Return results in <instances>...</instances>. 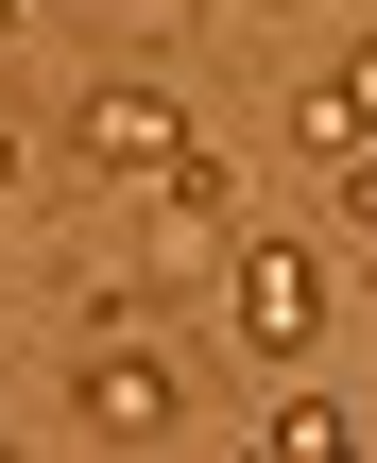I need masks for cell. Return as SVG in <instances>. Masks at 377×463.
<instances>
[{
  "mask_svg": "<svg viewBox=\"0 0 377 463\" xmlns=\"http://www.w3.org/2000/svg\"><path fill=\"white\" fill-rule=\"evenodd\" d=\"M258 447H292V463H344V447H361V430H344V395H292V412H275Z\"/></svg>",
  "mask_w": 377,
  "mask_h": 463,
  "instance_id": "5",
  "label": "cell"
},
{
  "mask_svg": "<svg viewBox=\"0 0 377 463\" xmlns=\"http://www.w3.org/2000/svg\"><path fill=\"white\" fill-rule=\"evenodd\" d=\"M223 326H240L258 361H309V344H326V241H240Z\"/></svg>",
  "mask_w": 377,
  "mask_h": 463,
  "instance_id": "2",
  "label": "cell"
},
{
  "mask_svg": "<svg viewBox=\"0 0 377 463\" xmlns=\"http://www.w3.org/2000/svg\"><path fill=\"white\" fill-rule=\"evenodd\" d=\"M69 155H86V172H120V189H172L206 137H189V103H155V86H103V103L69 120Z\"/></svg>",
  "mask_w": 377,
  "mask_h": 463,
  "instance_id": "3",
  "label": "cell"
},
{
  "mask_svg": "<svg viewBox=\"0 0 377 463\" xmlns=\"http://www.w3.org/2000/svg\"><path fill=\"white\" fill-rule=\"evenodd\" d=\"M69 430H86V447H172V430H189V378H172L137 326H103V344L69 361Z\"/></svg>",
  "mask_w": 377,
  "mask_h": 463,
  "instance_id": "1",
  "label": "cell"
},
{
  "mask_svg": "<svg viewBox=\"0 0 377 463\" xmlns=\"http://www.w3.org/2000/svg\"><path fill=\"white\" fill-rule=\"evenodd\" d=\"M326 189H344V206L377 223V137H361V155H326Z\"/></svg>",
  "mask_w": 377,
  "mask_h": 463,
  "instance_id": "6",
  "label": "cell"
},
{
  "mask_svg": "<svg viewBox=\"0 0 377 463\" xmlns=\"http://www.w3.org/2000/svg\"><path fill=\"white\" fill-rule=\"evenodd\" d=\"M361 137H377V34L326 52V86H309V155H361Z\"/></svg>",
  "mask_w": 377,
  "mask_h": 463,
  "instance_id": "4",
  "label": "cell"
},
{
  "mask_svg": "<svg viewBox=\"0 0 377 463\" xmlns=\"http://www.w3.org/2000/svg\"><path fill=\"white\" fill-rule=\"evenodd\" d=\"M0 189H34V137H17V120H0Z\"/></svg>",
  "mask_w": 377,
  "mask_h": 463,
  "instance_id": "7",
  "label": "cell"
}]
</instances>
